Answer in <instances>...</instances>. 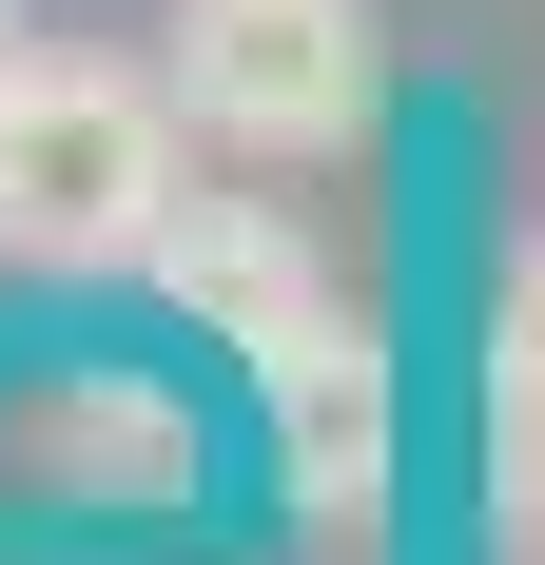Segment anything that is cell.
I'll use <instances>...</instances> for the list:
<instances>
[{
    "label": "cell",
    "mask_w": 545,
    "mask_h": 565,
    "mask_svg": "<svg viewBox=\"0 0 545 565\" xmlns=\"http://www.w3.org/2000/svg\"><path fill=\"white\" fill-rule=\"evenodd\" d=\"M175 195H195L175 175V78L20 58V98H0V254L20 274H137Z\"/></svg>",
    "instance_id": "obj_1"
},
{
    "label": "cell",
    "mask_w": 545,
    "mask_h": 565,
    "mask_svg": "<svg viewBox=\"0 0 545 565\" xmlns=\"http://www.w3.org/2000/svg\"><path fill=\"white\" fill-rule=\"evenodd\" d=\"M175 117L234 137V157H351L389 117L371 0H195L175 20Z\"/></svg>",
    "instance_id": "obj_2"
},
{
    "label": "cell",
    "mask_w": 545,
    "mask_h": 565,
    "mask_svg": "<svg viewBox=\"0 0 545 565\" xmlns=\"http://www.w3.org/2000/svg\"><path fill=\"white\" fill-rule=\"evenodd\" d=\"M20 58H40V40H20V0H0V98H20Z\"/></svg>",
    "instance_id": "obj_7"
},
{
    "label": "cell",
    "mask_w": 545,
    "mask_h": 565,
    "mask_svg": "<svg viewBox=\"0 0 545 565\" xmlns=\"http://www.w3.org/2000/svg\"><path fill=\"white\" fill-rule=\"evenodd\" d=\"M0 468H20L40 508H157L175 488V409L117 391V371H40V409L0 429Z\"/></svg>",
    "instance_id": "obj_5"
},
{
    "label": "cell",
    "mask_w": 545,
    "mask_h": 565,
    "mask_svg": "<svg viewBox=\"0 0 545 565\" xmlns=\"http://www.w3.org/2000/svg\"><path fill=\"white\" fill-rule=\"evenodd\" d=\"M488 508L506 565H545V234L488 274Z\"/></svg>",
    "instance_id": "obj_6"
},
{
    "label": "cell",
    "mask_w": 545,
    "mask_h": 565,
    "mask_svg": "<svg viewBox=\"0 0 545 565\" xmlns=\"http://www.w3.org/2000/svg\"><path fill=\"white\" fill-rule=\"evenodd\" d=\"M254 391H272V468H292V508H312V526H389V488H409V409H389V332H371V312L254 351Z\"/></svg>",
    "instance_id": "obj_3"
},
{
    "label": "cell",
    "mask_w": 545,
    "mask_h": 565,
    "mask_svg": "<svg viewBox=\"0 0 545 565\" xmlns=\"http://www.w3.org/2000/svg\"><path fill=\"white\" fill-rule=\"evenodd\" d=\"M137 274L195 312V351H292V332H331V312H351V292H331V254H312L292 215H254V195H175Z\"/></svg>",
    "instance_id": "obj_4"
}]
</instances>
